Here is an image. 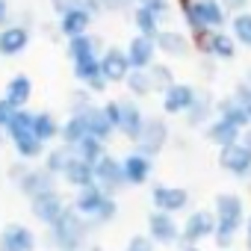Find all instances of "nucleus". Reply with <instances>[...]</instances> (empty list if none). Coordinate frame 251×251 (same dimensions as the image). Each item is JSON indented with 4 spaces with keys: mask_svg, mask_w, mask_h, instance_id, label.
I'll use <instances>...</instances> for the list:
<instances>
[{
    "mask_svg": "<svg viewBox=\"0 0 251 251\" xmlns=\"http://www.w3.org/2000/svg\"><path fill=\"white\" fill-rule=\"evenodd\" d=\"M242 242H245V251H251V216L245 219V227H242Z\"/></svg>",
    "mask_w": 251,
    "mask_h": 251,
    "instance_id": "nucleus-48",
    "label": "nucleus"
},
{
    "mask_svg": "<svg viewBox=\"0 0 251 251\" xmlns=\"http://www.w3.org/2000/svg\"><path fill=\"white\" fill-rule=\"evenodd\" d=\"M230 95H233V98H236V100H239V103L245 106V112L251 115V83H248V80H242V83H236V89H233Z\"/></svg>",
    "mask_w": 251,
    "mask_h": 251,
    "instance_id": "nucleus-41",
    "label": "nucleus"
},
{
    "mask_svg": "<svg viewBox=\"0 0 251 251\" xmlns=\"http://www.w3.org/2000/svg\"><path fill=\"white\" fill-rule=\"evenodd\" d=\"M92 95L95 92H89L86 86H77L71 95H68V109L71 112H86V109H92L95 103H92Z\"/></svg>",
    "mask_w": 251,
    "mask_h": 251,
    "instance_id": "nucleus-39",
    "label": "nucleus"
},
{
    "mask_svg": "<svg viewBox=\"0 0 251 251\" xmlns=\"http://www.w3.org/2000/svg\"><path fill=\"white\" fill-rule=\"evenodd\" d=\"M106 192L98 186V183H92V186H86V189H77L74 192V201H71V207L83 216V219H89V222H95L98 219V213L103 210V204H106Z\"/></svg>",
    "mask_w": 251,
    "mask_h": 251,
    "instance_id": "nucleus-19",
    "label": "nucleus"
},
{
    "mask_svg": "<svg viewBox=\"0 0 251 251\" xmlns=\"http://www.w3.org/2000/svg\"><path fill=\"white\" fill-rule=\"evenodd\" d=\"M148 74H151V83H154V92H157V95H163L169 86H175V83H177L172 62H154V65L148 68Z\"/></svg>",
    "mask_w": 251,
    "mask_h": 251,
    "instance_id": "nucleus-38",
    "label": "nucleus"
},
{
    "mask_svg": "<svg viewBox=\"0 0 251 251\" xmlns=\"http://www.w3.org/2000/svg\"><path fill=\"white\" fill-rule=\"evenodd\" d=\"M62 180H65L74 192H77V189H86V186H92V183H95V166L83 163V160L74 154V160H71V166L65 169Z\"/></svg>",
    "mask_w": 251,
    "mask_h": 251,
    "instance_id": "nucleus-31",
    "label": "nucleus"
},
{
    "mask_svg": "<svg viewBox=\"0 0 251 251\" xmlns=\"http://www.w3.org/2000/svg\"><path fill=\"white\" fill-rule=\"evenodd\" d=\"M230 30V36L236 39V45L239 48H248L251 50V9H245V12H236V15H230V24H227Z\"/></svg>",
    "mask_w": 251,
    "mask_h": 251,
    "instance_id": "nucleus-35",
    "label": "nucleus"
},
{
    "mask_svg": "<svg viewBox=\"0 0 251 251\" xmlns=\"http://www.w3.org/2000/svg\"><path fill=\"white\" fill-rule=\"evenodd\" d=\"M124 89L130 92V98H133V100L154 95V83H151V74H148V71H130V74H127V80H124Z\"/></svg>",
    "mask_w": 251,
    "mask_h": 251,
    "instance_id": "nucleus-37",
    "label": "nucleus"
},
{
    "mask_svg": "<svg viewBox=\"0 0 251 251\" xmlns=\"http://www.w3.org/2000/svg\"><path fill=\"white\" fill-rule=\"evenodd\" d=\"M95 230H98V227H95L89 219H83V216L68 204V210L59 216V222L48 227V242H50L53 251H86V248H89L86 242H89V236H92Z\"/></svg>",
    "mask_w": 251,
    "mask_h": 251,
    "instance_id": "nucleus-2",
    "label": "nucleus"
},
{
    "mask_svg": "<svg viewBox=\"0 0 251 251\" xmlns=\"http://www.w3.org/2000/svg\"><path fill=\"white\" fill-rule=\"evenodd\" d=\"M198 98V89L192 83H175L163 92V115H186Z\"/></svg>",
    "mask_w": 251,
    "mask_h": 251,
    "instance_id": "nucleus-13",
    "label": "nucleus"
},
{
    "mask_svg": "<svg viewBox=\"0 0 251 251\" xmlns=\"http://www.w3.org/2000/svg\"><path fill=\"white\" fill-rule=\"evenodd\" d=\"M100 71H103L106 83H124V80H127V74L133 71L130 68V59H127V50L118 48V45L103 48V53H100Z\"/></svg>",
    "mask_w": 251,
    "mask_h": 251,
    "instance_id": "nucleus-14",
    "label": "nucleus"
},
{
    "mask_svg": "<svg viewBox=\"0 0 251 251\" xmlns=\"http://www.w3.org/2000/svg\"><path fill=\"white\" fill-rule=\"evenodd\" d=\"M71 160H74V148H68V145H53V148H48V154H45V160H42V166L59 180L62 175H65V169L71 166Z\"/></svg>",
    "mask_w": 251,
    "mask_h": 251,
    "instance_id": "nucleus-32",
    "label": "nucleus"
},
{
    "mask_svg": "<svg viewBox=\"0 0 251 251\" xmlns=\"http://www.w3.org/2000/svg\"><path fill=\"white\" fill-rule=\"evenodd\" d=\"M242 142H245V145H248V148H251V127H248V130H245V133H242Z\"/></svg>",
    "mask_w": 251,
    "mask_h": 251,
    "instance_id": "nucleus-50",
    "label": "nucleus"
},
{
    "mask_svg": "<svg viewBox=\"0 0 251 251\" xmlns=\"http://www.w3.org/2000/svg\"><path fill=\"white\" fill-rule=\"evenodd\" d=\"M154 42H157V50H160L163 56H169V59H183V56H189V50H192L189 36L180 33V30H160V36H157Z\"/></svg>",
    "mask_w": 251,
    "mask_h": 251,
    "instance_id": "nucleus-21",
    "label": "nucleus"
},
{
    "mask_svg": "<svg viewBox=\"0 0 251 251\" xmlns=\"http://www.w3.org/2000/svg\"><path fill=\"white\" fill-rule=\"evenodd\" d=\"M95 183H98L109 198H115L121 189H127V180H124V169H121V157L106 154V157L95 166Z\"/></svg>",
    "mask_w": 251,
    "mask_h": 251,
    "instance_id": "nucleus-8",
    "label": "nucleus"
},
{
    "mask_svg": "<svg viewBox=\"0 0 251 251\" xmlns=\"http://www.w3.org/2000/svg\"><path fill=\"white\" fill-rule=\"evenodd\" d=\"M225 3V9L230 12V15H236V12H245L248 9V0H222Z\"/></svg>",
    "mask_w": 251,
    "mask_h": 251,
    "instance_id": "nucleus-47",
    "label": "nucleus"
},
{
    "mask_svg": "<svg viewBox=\"0 0 251 251\" xmlns=\"http://www.w3.org/2000/svg\"><path fill=\"white\" fill-rule=\"evenodd\" d=\"M86 251H103V248H98V245H89V248H86Z\"/></svg>",
    "mask_w": 251,
    "mask_h": 251,
    "instance_id": "nucleus-52",
    "label": "nucleus"
},
{
    "mask_svg": "<svg viewBox=\"0 0 251 251\" xmlns=\"http://www.w3.org/2000/svg\"><path fill=\"white\" fill-rule=\"evenodd\" d=\"M65 210H68V201L62 198V192H59V189L30 198V213H33V219H36L39 225H45V227L56 225V222H59V216H62Z\"/></svg>",
    "mask_w": 251,
    "mask_h": 251,
    "instance_id": "nucleus-7",
    "label": "nucleus"
},
{
    "mask_svg": "<svg viewBox=\"0 0 251 251\" xmlns=\"http://www.w3.org/2000/svg\"><path fill=\"white\" fill-rule=\"evenodd\" d=\"M242 133H245V130L233 127L230 121H225V118H213V121L207 124V130H204V139L222 151V148H227V145H236V142H242Z\"/></svg>",
    "mask_w": 251,
    "mask_h": 251,
    "instance_id": "nucleus-22",
    "label": "nucleus"
},
{
    "mask_svg": "<svg viewBox=\"0 0 251 251\" xmlns=\"http://www.w3.org/2000/svg\"><path fill=\"white\" fill-rule=\"evenodd\" d=\"M6 177L9 183H15V189L30 201L36 195H45V192H53L56 189V177L39 166V163H24V160H15L9 169H6Z\"/></svg>",
    "mask_w": 251,
    "mask_h": 251,
    "instance_id": "nucleus-3",
    "label": "nucleus"
},
{
    "mask_svg": "<svg viewBox=\"0 0 251 251\" xmlns=\"http://www.w3.org/2000/svg\"><path fill=\"white\" fill-rule=\"evenodd\" d=\"M177 251H201V245H183V242H180Z\"/></svg>",
    "mask_w": 251,
    "mask_h": 251,
    "instance_id": "nucleus-49",
    "label": "nucleus"
},
{
    "mask_svg": "<svg viewBox=\"0 0 251 251\" xmlns=\"http://www.w3.org/2000/svg\"><path fill=\"white\" fill-rule=\"evenodd\" d=\"M65 53L68 59H86V56H100L103 48H100V39L95 33H86V36H77V39H68L65 42Z\"/></svg>",
    "mask_w": 251,
    "mask_h": 251,
    "instance_id": "nucleus-29",
    "label": "nucleus"
},
{
    "mask_svg": "<svg viewBox=\"0 0 251 251\" xmlns=\"http://www.w3.org/2000/svg\"><path fill=\"white\" fill-rule=\"evenodd\" d=\"M15 112H18V109H15L6 98H0V127H3V130H6V124L12 121V115H15Z\"/></svg>",
    "mask_w": 251,
    "mask_h": 251,
    "instance_id": "nucleus-44",
    "label": "nucleus"
},
{
    "mask_svg": "<svg viewBox=\"0 0 251 251\" xmlns=\"http://www.w3.org/2000/svg\"><path fill=\"white\" fill-rule=\"evenodd\" d=\"M148 236H151L157 245H166V248L180 245V225H177V216L151 210V213H148Z\"/></svg>",
    "mask_w": 251,
    "mask_h": 251,
    "instance_id": "nucleus-10",
    "label": "nucleus"
},
{
    "mask_svg": "<svg viewBox=\"0 0 251 251\" xmlns=\"http://www.w3.org/2000/svg\"><path fill=\"white\" fill-rule=\"evenodd\" d=\"M151 207L169 216H177L189 210V189L177 183H154L151 186Z\"/></svg>",
    "mask_w": 251,
    "mask_h": 251,
    "instance_id": "nucleus-5",
    "label": "nucleus"
},
{
    "mask_svg": "<svg viewBox=\"0 0 251 251\" xmlns=\"http://www.w3.org/2000/svg\"><path fill=\"white\" fill-rule=\"evenodd\" d=\"M30 42H33V30L15 21L6 30H0V56H3V59H15V56H21L30 48Z\"/></svg>",
    "mask_w": 251,
    "mask_h": 251,
    "instance_id": "nucleus-16",
    "label": "nucleus"
},
{
    "mask_svg": "<svg viewBox=\"0 0 251 251\" xmlns=\"http://www.w3.org/2000/svg\"><path fill=\"white\" fill-rule=\"evenodd\" d=\"M169 139H172V127H169L166 115H148L145 118V127H142V136L133 145H136L139 154H145V157L154 160V157L163 154V148L169 145Z\"/></svg>",
    "mask_w": 251,
    "mask_h": 251,
    "instance_id": "nucleus-4",
    "label": "nucleus"
},
{
    "mask_svg": "<svg viewBox=\"0 0 251 251\" xmlns=\"http://www.w3.org/2000/svg\"><path fill=\"white\" fill-rule=\"evenodd\" d=\"M124 50H127V59H130V68L133 71H148L154 62H157V42L154 39H148V36H133L130 42H127V48H124Z\"/></svg>",
    "mask_w": 251,
    "mask_h": 251,
    "instance_id": "nucleus-17",
    "label": "nucleus"
},
{
    "mask_svg": "<svg viewBox=\"0 0 251 251\" xmlns=\"http://www.w3.org/2000/svg\"><path fill=\"white\" fill-rule=\"evenodd\" d=\"M71 74H74V80L80 83V86H86L89 92H95V95H100V92H106V77H103V71H100V56H86V59H74L71 62Z\"/></svg>",
    "mask_w": 251,
    "mask_h": 251,
    "instance_id": "nucleus-11",
    "label": "nucleus"
},
{
    "mask_svg": "<svg viewBox=\"0 0 251 251\" xmlns=\"http://www.w3.org/2000/svg\"><path fill=\"white\" fill-rule=\"evenodd\" d=\"M145 112H142V106L133 100V98H127V100H121V118H118V133L124 136V139H130V142H136L139 136H142V127H145Z\"/></svg>",
    "mask_w": 251,
    "mask_h": 251,
    "instance_id": "nucleus-18",
    "label": "nucleus"
},
{
    "mask_svg": "<svg viewBox=\"0 0 251 251\" xmlns=\"http://www.w3.org/2000/svg\"><path fill=\"white\" fill-rule=\"evenodd\" d=\"M160 245L148 236V233H133L127 239V245H124V251H157Z\"/></svg>",
    "mask_w": 251,
    "mask_h": 251,
    "instance_id": "nucleus-40",
    "label": "nucleus"
},
{
    "mask_svg": "<svg viewBox=\"0 0 251 251\" xmlns=\"http://www.w3.org/2000/svg\"><path fill=\"white\" fill-rule=\"evenodd\" d=\"M216 233V213L213 210H192L186 216V222L180 225V242L183 245H201L207 239H213Z\"/></svg>",
    "mask_w": 251,
    "mask_h": 251,
    "instance_id": "nucleus-6",
    "label": "nucleus"
},
{
    "mask_svg": "<svg viewBox=\"0 0 251 251\" xmlns=\"http://www.w3.org/2000/svg\"><path fill=\"white\" fill-rule=\"evenodd\" d=\"M130 18H133V27H136V33H139V36L157 39V36H160V30H163V21L154 15V9H148V6H142V3H136V6L130 9Z\"/></svg>",
    "mask_w": 251,
    "mask_h": 251,
    "instance_id": "nucleus-30",
    "label": "nucleus"
},
{
    "mask_svg": "<svg viewBox=\"0 0 251 251\" xmlns=\"http://www.w3.org/2000/svg\"><path fill=\"white\" fill-rule=\"evenodd\" d=\"M213 213H216V233H213L216 251H230L236 236L245 227V219H248L245 216V201L236 192H219L216 201H213Z\"/></svg>",
    "mask_w": 251,
    "mask_h": 251,
    "instance_id": "nucleus-1",
    "label": "nucleus"
},
{
    "mask_svg": "<svg viewBox=\"0 0 251 251\" xmlns=\"http://www.w3.org/2000/svg\"><path fill=\"white\" fill-rule=\"evenodd\" d=\"M48 3H50L53 15L59 18V15H65V12H71V9H80V6H83V0H48Z\"/></svg>",
    "mask_w": 251,
    "mask_h": 251,
    "instance_id": "nucleus-43",
    "label": "nucleus"
},
{
    "mask_svg": "<svg viewBox=\"0 0 251 251\" xmlns=\"http://www.w3.org/2000/svg\"><path fill=\"white\" fill-rule=\"evenodd\" d=\"M216 118L230 121L233 127H239V130H248V127H251V115L245 112V106H242L233 95H227V98L216 100Z\"/></svg>",
    "mask_w": 251,
    "mask_h": 251,
    "instance_id": "nucleus-27",
    "label": "nucleus"
},
{
    "mask_svg": "<svg viewBox=\"0 0 251 251\" xmlns=\"http://www.w3.org/2000/svg\"><path fill=\"white\" fill-rule=\"evenodd\" d=\"M92 15L80 6V9H71V12H65V15H59L56 18V33L68 42V39H77V36H86L89 33V27H92Z\"/></svg>",
    "mask_w": 251,
    "mask_h": 251,
    "instance_id": "nucleus-20",
    "label": "nucleus"
},
{
    "mask_svg": "<svg viewBox=\"0 0 251 251\" xmlns=\"http://www.w3.org/2000/svg\"><path fill=\"white\" fill-rule=\"evenodd\" d=\"M121 169H124V180H127V186H145L154 177V160L139 154L136 148L121 157Z\"/></svg>",
    "mask_w": 251,
    "mask_h": 251,
    "instance_id": "nucleus-15",
    "label": "nucleus"
},
{
    "mask_svg": "<svg viewBox=\"0 0 251 251\" xmlns=\"http://www.w3.org/2000/svg\"><path fill=\"white\" fill-rule=\"evenodd\" d=\"M100 6H103V12H124L130 6V0H100Z\"/></svg>",
    "mask_w": 251,
    "mask_h": 251,
    "instance_id": "nucleus-46",
    "label": "nucleus"
},
{
    "mask_svg": "<svg viewBox=\"0 0 251 251\" xmlns=\"http://www.w3.org/2000/svg\"><path fill=\"white\" fill-rule=\"evenodd\" d=\"M3 142H9V139H6V130L0 127V145H3Z\"/></svg>",
    "mask_w": 251,
    "mask_h": 251,
    "instance_id": "nucleus-51",
    "label": "nucleus"
},
{
    "mask_svg": "<svg viewBox=\"0 0 251 251\" xmlns=\"http://www.w3.org/2000/svg\"><path fill=\"white\" fill-rule=\"evenodd\" d=\"M59 133H62V121H59L50 109H39V112H36V136H39L45 145H50L53 139H59Z\"/></svg>",
    "mask_w": 251,
    "mask_h": 251,
    "instance_id": "nucleus-33",
    "label": "nucleus"
},
{
    "mask_svg": "<svg viewBox=\"0 0 251 251\" xmlns=\"http://www.w3.org/2000/svg\"><path fill=\"white\" fill-rule=\"evenodd\" d=\"M86 115H89V136H95V139H100V142L109 145V139L115 136V127L109 124V118L103 115V109L100 106H92Z\"/></svg>",
    "mask_w": 251,
    "mask_h": 251,
    "instance_id": "nucleus-34",
    "label": "nucleus"
},
{
    "mask_svg": "<svg viewBox=\"0 0 251 251\" xmlns=\"http://www.w3.org/2000/svg\"><path fill=\"white\" fill-rule=\"evenodd\" d=\"M236 39L227 33V30H213L210 39H207V56L210 59H219V62H230L236 56Z\"/></svg>",
    "mask_w": 251,
    "mask_h": 251,
    "instance_id": "nucleus-28",
    "label": "nucleus"
},
{
    "mask_svg": "<svg viewBox=\"0 0 251 251\" xmlns=\"http://www.w3.org/2000/svg\"><path fill=\"white\" fill-rule=\"evenodd\" d=\"M100 109H103V115L109 118V124L115 127V133H118V118H121V100H106V103H100Z\"/></svg>",
    "mask_w": 251,
    "mask_h": 251,
    "instance_id": "nucleus-42",
    "label": "nucleus"
},
{
    "mask_svg": "<svg viewBox=\"0 0 251 251\" xmlns=\"http://www.w3.org/2000/svg\"><path fill=\"white\" fill-rule=\"evenodd\" d=\"M74 154L83 160V163H89V166H98L109 151H106V142H100V139H95V136H86L77 148H74Z\"/></svg>",
    "mask_w": 251,
    "mask_h": 251,
    "instance_id": "nucleus-36",
    "label": "nucleus"
},
{
    "mask_svg": "<svg viewBox=\"0 0 251 251\" xmlns=\"http://www.w3.org/2000/svg\"><path fill=\"white\" fill-rule=\"evenodd\" d=\"M3 98H6L15 109H27V103H30V98H33V80H30V74H12V77L6 80Z\"/></svg>",
    "mask_w": 251,
    "mask_h": 251,
    "instance_id": "nucleus-26",
    "label": "nucleus"
},
{
    "mask_svg": "<svg viewBox=\"0 0 251 251\" xmlns=\"http://www.w3.org/2000/svg\"><path fill=\"white\" fill-rule=\"evenodd\" d=\"M9 24H15L12 21V3L9 0H0V30H6Z\"/></svg>",
    "mask_w": 251,
    "mask_h": 251,
    "instance_id": "nucleus-45",
    "label": "nucleus"
},
{
    "mask_svg": "<svg viewBox=\"0 0 251 251\" xmlns=\"http://www.w3.org/2000/svg\"><path fill=\"white\" fill-rule=\"evenodd\" d=\"M192 9L201 15V21L210 30H225L230 24V12L225 9L222 0H192Z\"/></svg>",
    "mask_w": 251,
    "mask_h": 251,
    "instance_id": "nucleus-23",
    "label": "nucleus"
},
{
    "mask_svg": "<svg viewBox=\"0 0 251 251\" xmlns=\"http://www.w3.org/2000/svg\"><path fill=\"white\" fill-rule=\"evenodd\" d=\"M89 112V109H86ZM86 112H68V118L62 121V133H59V142L68 145V148H77L86 136H89V115Z\"/></svg>",
    "mask_w": 251,
    "mask_h": 251,
    "instance_id": "nucleus-24",
    "label": "nucleus"
},
{
    "mask_svg": "<svg viewBox=\"0 0 251 251\" xmlns=\"http://www.w3.org/2000/svg\"><path fill=\"white\" fill-rule=\"evenodd\" d=\"M219 166H222L227 175H233V177H239V180H248V177H251V148H248L245 142H236V145L222 148V151H219Z\"/></svg>",
    "mask_w": 251,
    "mask_h": 251,
    "instance_id": "nucleus-12",
    "label": "nucleus"
},
{
    "mask_svg": "<svg viewBox=\"0 0 251 251\" xmlns=\"http://www.w3.org/2000/svg\"><path fill=\"white\" fill-rule=\"evenodd\" d=\"M213 115H216V98H213L210 89H201L198 98H195V103H192V109L183 118H186L189 127H201V124L207 127V124L213 121Z\"/></svg>",
    "mask_w": 251,
    "mask_h": 251,
    "instance_id": "nucleus-25",
    "label": "nucleus"
},
{
    "mask_svg": "<svg viewBox=\"0 0 251 251\" xmlns=\"http://www.w3.org/2000/svg\"><path fill=\"white\" fill-rule=\"evenodd\" d=\"M0 251H39V236L21 222H9L0 227Z\"/></svg>",
    "mask_w": 251,
    "mask_h": 251,
    "instance_id": "nucleus-9",
    "label": "nucleus"
}]
</instances>
